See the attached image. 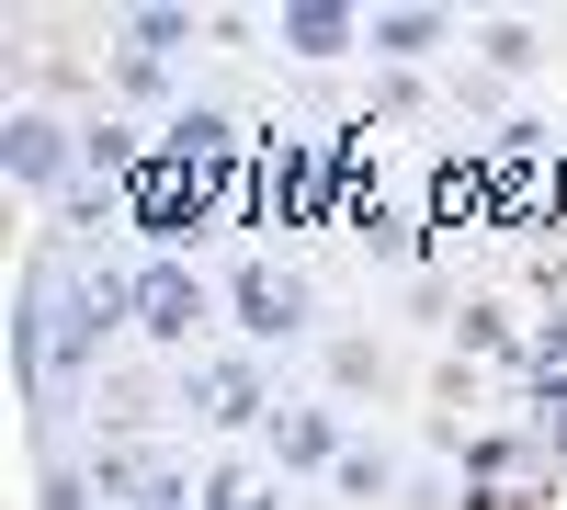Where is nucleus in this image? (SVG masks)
<instances>
[{
	"label": "nucleus",
	"mask_w": 567,
	"mask_h": 510,
	"mask_svg": "<svg viewBox=\"0 0 567 510\" xmlns=\"http://www.w3.org/2000/svg\"><path fill=\"white\" fill-rule=\"evenodd\" d=\"M125 295H136V330H148L159 352H194V341H205V318L227 306L194 261H148V272H125Z\"/></svg>",
	"instance_id": "1"
},
{
	"label": "nucleus",
	"mask_w": 567,
	"mask_h": 510,
	"mask_svg": "<svg viewBox=\"0 0 567 510\" xmlns=\"http://www.w3.org/2000/svg\"><path fill=\"white\" fill-rule=\"evenodd\" d=\"M227 330H239L250 352H284V341H307V284H296V272H272V261L227 272Z\"/></svg>",
	"instance_id": "2"
},
{
	"label": "nucleus",
	"mask_w": 567,
	"mask_h": 510,
	"mask_svg": "<svg viewBox=\"0 0 567 510\" xmlns=\"http://www.w3.org/2000/svg\"><path fill=\"white\" fill-rule=\"evenodd\" d=\"M272 477H341V454H352V431H341V408L329 397H296V408H272Z\"/></svg>",
	"instance_id": "3"
},
{
	"label": "nucleus",
	"mask_w": 567,
	"mask_h": 510,
	"mask_svg": "<svg viewBox=\"0 0 567 510\" xmlns=\"http://www.w3.org/2000/svg\"><path fill=\"white\" fill-rule=\"evenodd\" d=\"M194 408H205L216 431H250V420L272 431V408H284V397L261 386V363H250V352H227V363H194Z\"/></svg>",
	"instance_id": "4"
},
{
	"label": "nucleus",
	"mask_w": 567,
	"mask_h": 510,
	"mask_svg": "<svg viewBox=\"0 0 567 510\" xmlns=\"http://www.w3.org/2000/svg\"><path fill=\"white\" fill-rule=\"evenodd\" d=\"M69 159H80V136L58 125V114H12V181H23V194H58V181H69Z\"/></svg>",
	"instance_id": "5"
},
{
	"label": "nucleus",
	"mask_w": 567,
	"mask_h": 510,
	"mask_svg": "<svg viewBox=\"0 0 567 510\" xmlns=\"http://www.w3.org/2000/svg\"><path fill=\"white\" fill-rule=\"evenodd\" d=\"M284 58H352L363 45V12H341V0H296V12H272Z\"/></svg>",
	"instance_id": "6"
},
{
	"label": "nucleus",
	"mask_w": 567,
	"mask_h": 510,
	"mask_svg": "<svg viewBox=\"0 0 567 510\" xmlns=\"http://www.w3.org/2000/svg\"><path fill=\"white\" fill-rule=\"evenodd\" d=\"M363 45H374V58H398V69H420V58H443V45H454V23H443V12H363Z\"/></svg>",
	"instance_id": "7"
},
{
	"label": "nucleus",
	"mask_w": 567,
	"mask_h": 510,
	"mask_svg": "<svg viewBox=\"0 0 567 510\" xmlns=\"http://www.w3.org/2000/svg\"><path fill=\"white\" fill-rule=\"evenodd\" d=\"M205 510H284L272 466H205Z\"/></svg>",
	"instance_id": "8"
},
{
	"label": "nucleus",
	"mask_w": 567,
	"mask_h": 510,
	"mask_svg": "<svg viewBox=\"0 0 567 510\" xmlns=\"http://www.w3.org/2000/svg\"><path fill=\"white\" fill-rule=\"evenodd\" d=\"M125 510H205V477H182V466H148Z\"/></svg>",
	"instance_id": "9"
},
{
	"label": "nucleus",
	"mask_w": 567,
	"mask_h": 510,
	"mask_svg": "<svg viewBox=\"0 0 567 510\" xmlns=\"http://www.w3.org/2000/svg\"><path fill=\"white\" fill-rule=\"evenodd\" d=\"M171 159H227V114H171Z\"/></svg>",
	"instance_id": "10"
},
{
	"label": "nucleus",
	"mask_w": 567,
	"mask_h": 510,
	"mask_svg": "<svg viewBox=\"0 0 567 510\" xmlns=\"http://www.w3.org/2000/svg\"><path fill=\"white\" fill-rule=\"evenodd\" d=\"M125 34H136V58H159V45H194V12H125Z\"/></svg>",
	"instance_id": "11"
},
{
	"label": "nucleus",
	"mask_w": 567,
	"mask_h": 510,
	"mask_svg": "<svg viewBox=\"0 0 567 510\" xmlns=\"http://www.w3.org/2000/svg\"><path fill=\"white\" fill-rule=\"evenodd\" d=\"M80 159H91V170H136V125H91Z\"/></svg>",
	"instance_id": "12"
},
{
	"label": "nucleus",
	"mask_w": 567,
	"mask_h": 510,
	"mask_svg": "<svg viewBox=\"0 0 567 510\" xmlns=\"http://www.w3.org/2000/svg\"><path fill=\"white\" fill-rule=\"evenodd\" d=\"M386 477H398L386 454H341V499H386Z\"/></svg>",
	"instance_id": "13"
}]
</instances>
